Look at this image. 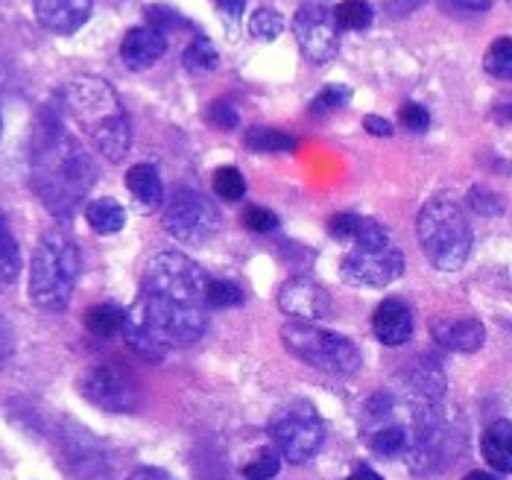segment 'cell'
Here are the masks:
<instances>
[{
	"label": "cell",
	"mask_w": 512,
	"mask_h": 480,
	"mask_svg": "<svg viewBox=\"0 0 512 480\" xmlns=\"http://www.w3.org/2000/svg\"><path fill=\"white\" fill-rule=\"evenodd\" d=\"M208 276L182 252H161L141 279V293L123 317V337L144 360L167 358L170 349L197 343L208 322Z\"/></svg>",
	"instance_id": "1"
},
{
	"label": "cell",
	"mask_w": 512,
	"mask_h": 480,
	"mask_svg": "<svg viewBox=\"0 0 512 480\" xmlns=\"http://www.w3.org/2000/svg\"><path fill=\"white\" fill-rule=\"evenodd\" d=\"M30 176L39 200L59 217L74 214L97 182L94 159L53 112L41 115L36 126Z\"/></svg>",
	"instance_id": "2"
},
{
	"label": "cell",
	"mask_w": 512,
	"mask_h": 480,
	"mask_svg": "<svg viewBox=\"0 0 512 480\" xmlns=\"http://www.w3.org/2000/svg\"><path fill=\"white\" fill-rule=\"evenodd\" d=\"M65 112L94 141V147L109 161H120L129 153L132 126L120 106L115 88L100 77H77L62 91Z\"/></svg>",
	"instance_id": "3"
},
{
	"label": "cell",
	"mask_w": 512,
	"mask_h": 480,
	"mask_svg": "<svg viewBox=\"0 0 512 480\" xmlns=\"http://www.w3.org/2000/svg\"><path fill=\"white\" fill-rule=\"evenodd\" d=\"M82 258L65 232H47L30 264V296L41 311H65L77 287Z\"/></svg>",
	"instance_id": "4"
},
{
	"label": "cell",
	"mask_w": 512,
	"mask_h": 480,
	"mask_svg": "<svg viewBox=\"0 0 512 480\" xmlns=\"http://www.w3.org/2000/svg\"><path fill=\"white\" fill-rule=\"evenodd\" d=\"M416 238L428 261L442 273H457L472 255L474 235L457 202L431 200L416 217Z\"/></svg>",
	"instance_id": "5"
},
{
	"label": "cell",
	"mask_w": 512,
	"mask_h": 480,
	"mask_svg": "<svg viewBox=\"0 0 512 480\" xmlns=\"http://www.w3.org/2000/svg\"><path fill=\"white\" fill-rule=\"evenodd\" d=\"M340 273L357 287H387L404 273V252L375 220H363L360 232L343 255Z\"/></svg>",
	"instance_id": "6"
},
{
	"label": "cell",
	"mask_w": 512,
	"mask_h": 480,
	"mask_svg": "<svg viewBox=\"0 0 512 480\" xmlns=\"http://www.w3.org/2000/svg\"><path fill=\"white\" fill-rule=\"evenodd\" d=\"M281 343L293 358L331 375H352L360 369V349L349 337L319 328L314 322L290 320L281 325Z\"/></svg>",
	"instance_id": "7"
},
{
	"label": "cell",
	"mask_w": 512,
	"mask_h": 480,
	"mask_svg": "<svg viewBox=\"0 0 512 480\" xmlns=\"http://www.w3.org/2000/svg\"><path fill=\"white\" fill-rule=\"evenodd\" d=\"M270 440L276 445L278 457L287 463H308L314 460L316 451L325 440V425L322 416L316 413L311 401L293 399L281 404L273 419H270Z\"/></svg>",
	"instance_id": "8"
},
{
	"label": "cell",
	"mask_w": 512,
	"mask_h": 480,
	"mask_svg": "<svg viewBox=\"0 0 512 480\" xmlns=\"http://www.w3.org/2000/svg\"><path fill=\"white\" fill-rule=\"evenodd\" d=\"M164 229L182 243H205L208 238L217 235L220 229V214L214 208V202L205 194H199L194 188H176L167 197L164 208Z\"/></svg>",
	"instance_id": "9"
},
{
	"label": "cell",
	"mask_w": 512,
	"mask_h": 480,
	"mask_svg": "<svg viewBox=\"0 0 512 480\" xmlns=\"http://www.w3.org/2000/svg\"><path fill=\"white\" fill-rule=\"evenodd\" d=\"M293 33L302 53L314 62L325 65L337 56L340 47V27L334 21V9L325 0H305L293 18Z\"/></svg>",
	"instance_id": "10"
},
{
	"label": "cell",
	"mask_w": 512,
	"mask_h": 480,
	"mask_svg": "<svg viewBox=\"0 0 512 480\" xmlns=\"http://www.w3.org/2000/svg\"><path fill=\"white\" fill-rule=\"evenodd\" d=\"M82 396L109 413H132L141 401L138 384L115 363H103V366H94L91 372H85Z\"/></svg>",
	"instance_id": "11"
},
{
	"label": "cell",
	"mask_w": 512,
	"mask_h": 480,
	"mask_svg": "<svg viewBox=\"0 0 512 480\" xmlns=\"http://www.w3.org/2000/svg\"><path fill=\"white\" fill-rule=\"evenodd\" d=\"M278 308L290 317V320L299 322H314L322 320L331 308L328 302V293L316 284L314 279H290L281 284L278 290Z\"/></svg>",
	"instance_id": "12"
},
{
	"label": "cell",
	"mask_w": 512,
	"mask_h": 480,
	"mask_svg": "<svg viewBox=\"0 0 512 480\" xmlns=\"http://www.w3.org/2000/svg\"><path fill=\"white\" fill-rule=\"evenodd\" d=\"M94 0H33L36 18L44 30L56 36H71L88 21Z\"/></svg>",
	"instance_id": "13"
},
{
	"label": "cell",
	"mask_w": 512,
	"mask_h": 480,
	"mask_svg": "<svg viewBox=\"0 0 512 480\" xmlns=\"http://www.w3.org/2000/svg\"><path fill=\"white\" fill-rule=\"evenodd\" d=\"M164 53H167V36L153 30V27H135V30H129L123 36V44H120V59L132 71H144V68L156 65Z\"/></svg>",
	"instance_id": "14"
},
{
	"label": "cell",
	"mask_w": 512,
	"mask_h": 480,
	"mask_svg": "<svg viewBox=\"0 0 512 480\" xmlns=\"http://www.w3.org/2000/svg\"><path fill=\"white\" fill-rule=\"evenodd\" d=\"M434 340L448 352L472 355L486 343V328H483V322L472 320V317L439 320L434 322Z\"/></svg>",
	"instance_id": "15"
},
{
	"label": "cell",
	"mask_w": 512,
	"mask_h": 480,
	"mask_svg": "<svg viewBox=\"0 0 512 480\" xmlns=\"http://www.w3.org/2000/svg\"><path fill=\"white\" fill-rule=\"evenodd\" d=\"M372 331L384 346H404L413 337V314L401 299H384L372 317Z\"/></svg>",
	"instance_id": "16"
},
{
	"label": "cell",
	"mask_w": 512,
	"mask_h": 480,
	"mask_svg": "<svg viewBox=\"0 0 512 480\" xmlns=\"http://www.w3.org/2000/svg\"><path fill=\"white\" fill-rule=\"evenodd\" d=\"M480 451L483 460L501 472V475H512V422L510 419H498L492 422L483 437H480Z\"/></svg>",
	"instance_id": "17"
},
{
	"label": "cell",
	"mask_w": 512,
	"mask_h": 480,
	"mask_svg": "<svg viewBox=\"0 0 512 480\" xmlns=\"http://www.w3.org/2000/svg\"><path fill=\"white\" fill-rule=\"evenodd\" d=\"M126 188H129V194L138 200V208L147 211V214L156 211L158 202L164 200L161 179H158V173L150 164H135V167H129V173H126Z\"/></svg>",
	"instance_id": "18"
},
{
	"label": "cell",
	"mask_w": 512,
	"mask_h": 480,
	"mask_svg": "<svg viewBox=\"0 0 512 480\" xmlns=\"http://www.w3.org/2000/svg\"><path fill=\"white\" fill-rule=\"evenodd\" d=\"M85 217H88L91 229H94V232H100V235H115V232L123 229V223H126V211H123V205L115 200H109V197L91 202V205L85 208Z\"/></svg>",
	"instance_id": "19"
},
{
	"label": "cell",
	"mask_w": 512,
	"mask_h": 480,
	"mask_svg": "<svg viewBox=\"0 0 512 480\" xmlns=\"http://www.w3.org/2000/svg\"><path fill=\"white\" fill-rule=\"evenodd\" d=\"M243 141L255 153H293L296 150V138L293 135L270 129V126H252Z\"/></svg>",
	"instance_id": "20"
},
{
	"label": "cell",
	"mask_w": 512,
	"mask_h": 480,
	"mask_svg": "<svg viewBox=\"0 0 512 480\" xmlns=\"http://www.w3.org/2000/svg\"><path fill=\"white\" fill-rule=\"evenodd\" d=\"M123 317H126V311H120L118 305L103 302V305L88 308L82 320H85V328L94 337H115V334H120V328H123Z\"/></svg>",
	"instance_id": "21"
},
{
	"label": "cell",
	"mask_w": 512,
	"mask_h": 480,
	"mask_svg": "<svg viewBox=\"0 0 512 480\" xmlns=\"http://www.w3.org/2000/svg\"><path fill=\"white\" fill-rule=\"evenodd\" d=\"M182 62H185V68H188L191 74H211V71L217 68L220 56H217V47H214L211 41L205 39V36H197V39L188 44Z\"/></svg>",
	"instance_id": "22"
},
{
	"label": "cell",
	"mask_w": 512,
	"mask_h": 480,
	"mask_svg": "<svg viewBox=\"0 0 512 480\" xmlns=\"http://www.w3.org/2000/svg\"><path fill=\"white\" fill-rule=\"evenodd\" d=\"M334 21L340 30H366L372 24V6L366 0H340L334 6Z\"/></svg>",
	"instance_id": "23"
},
{
	"label": "cell",
	"mask_w": 512,
	"mask_h": 480,
	"mask_svg": "<svg viewBox=\"0 0 512 480\" xmlns=\"http://www.w3.org/2000/svg\"><path fill=\"white\" fill-rule=\"evenodd\" d=\"M21 276V252L15 238L0 229V290H9Z\"/></svg>",
	"instance_id": "24"
},
{
	"label": "cell",
	"mask_w": 512,
	"mask_h": 480,
	"mask_svg": "<svg viewBox=\"0 0 512 480\" xmlns=\"http://www.w3.org/2000/svg\"><path fill=\"white\" fill-rule=\"evenodd\" d=\"M483 68L495 80H512V39L504 36V39L492 41L483 56Z\"/></svg>",
	"instance_id": "25"
},
{
	"label": "cell",
	"mask_w": 512,
	"mask_h": 480,
	"mask_svg": "<svg viewBox=\"0 0 512 480\" xmlns=\"http://www.w3.org/2000/svg\"><path fill=\"white\" fill-rule=\"evenodd\" d=\"M214 194L220 200L237 202L246 194V179L237 167H217L214 170Z\"/></svg>",
	"instance_id": "26"
},
{
	"label": "cell",
	"mask_w": 512,
	"mask_h": 480,
	"mask_svg": "<svg viewBox=\"0 0 512 480\" xmlns=\"http://www.w3.org/2000/svg\"><path fill=\"white\" fill-rule=\"evenodd\" d=\"M205 302H208V308H235V305L243 302V293H240V287L232 284V281L208 279Z\"/></svg>",
	"instance_id": "27"
},
{
	"label": "cell",
	"mask_w": 512,
	"mask_h": 480,
	"mask_svg": "<svg viewBox=\"0 0 512 480\" xmlns=\"http://www.w3.org/2000/svg\"><path fill=\"white\" fill-rule=\"evenodd\" d=\"M249 33L261 41H273L284 33V18L278 15L276 9H258L249 18Z\"/></svg>",
	"instance_id": "28"
},
{
	"label": "cell",
	"mask_w": 512,
	"mask_h": 480,
	"mask_svg": "<svg viewBox=\"0 0 512 480\" xmlns=\"http://www.w3.org/2000/svg\"><path fill=\"white\" fill-rule=\"evenodd\" d=\"M278 469H281V457L273 451H264L261 457H255L246 469H243V478L246 480H270L276 478Z\"/></svg>",
	"instance_id": "29"
},
{
	"label": "cell",
	"mask_w": 512,
	"mask_h": 480,
	"mask_svg": "<svg viewBox=\"0 0 512 480\" xmlns=\"http://www.w3.org/2000/svg\"><path fill=\"white\" fill-rule=\"evenodd\" d=\"M346 100H349V88H343V85H328V88H322V91L316 94L311 109H314L316 115H328V112L340 109Z\"/></svg>",
	"instance_id": "30"
},
{
	"label": "cell",
	"mask_w": 512,
	"mask_h": 480,
	"mask_svg": "<svg viewBox=\"0 0 512 480\" xmlns=\"http://www.w3.org/2000/svg\"><path fill=\"white\" fill-rule=\"evenodd\" d=\"M363 220L366 217H360V214H337V217L328 220V232L337 240H343V243H352L357 232H360V226H363Z\"/></svg>",
	"instance_id": "31"
},
{
	"label": "cell",
	"mask_w": 512,
	"mask_h": 480,
	"mask_svg": "<svg viewBox=\"0 0 512 480\" xmlns=\"http://www.w3.org/2000/svg\"><path fill=\"white\" fill-rule=\"evenodd\" d=\"M243 223L252 229V232H258V235H267V232H273L278 226V217L270 211V208H261V205H249L246 211H243Z\"/></svg>",
	"instance_id": "32"
},
{
	"label": "cell",
	"mask_w": 512,
	"mask_h": 480,
	"mask_svg": "<svg viewBox=\"0 0 512 480\" xmlns=\"http://www.w3.org/2000/svg\"><path fill=\"white\" fill-rule=\"evenodd\" d=\"M398 120H401V126H404V129H410V132H425V129H428V123H431V115H428V109H425V106H419V103H407V106H401V109H398Z\"/></svg>",
	"instance_id": "33"
},
{
	"label": "cell",
	"mask_w": 512,
	"mask_h": 480,
	"mask_svg": "<svg viewBox=\"0 0 512 480\" xmlns=\"http://www.w3.org/2000/svg\"><path fill=\"white\" fill-rule=\"evenodd\" d=\"M208 120H211L214 126H220V129H235L240 115H237V109L229 100H217V103H211V109H208Z\"/></svg>",
	"instance_id": "34"
},
{
	"label": "cell",
	"mask_w": 512,
	"mask_h": 480,
	"mask_svg": "<svg viewBox=\"0 0 512 480\" xmlns=\"http://www.w3.org/2000/svg\"><path fill=\"white\" fill-rule=\"evenodd\" d=\"M469 202H472L474 211H480V214H486V217H492V214H501L504 211V205L498 200V194H492V191H486V188H474L469 191Z\"/></svg>",
	"instance_id": "35"
},
{
	"label": "cell",
	"mask_w": 512,
	"mask_h": 480,
	"mask_svg": "<svg viewBox=\"0 0 512 480\" xmlns=\"http://www.w3.org/2000/svg\"><path fill=\"white\" fill-rule=\"evenodd\" d=\"M147 21H150V27L158 30V33H164V30L182 24V18H179L173 9H167V6H150V9H147Z\"/></svg>",
	"instance_id": "36"
},
{
	"label": "cell",
	"mask_w": 512,
	"mask_h": 480,
	"mask_svg": "<svg viewBox=\"0 0 512 480\" xmlns=\"http://www.w3.org/2000/svg\"><path fill=\"white\" fill-rule=\"evenodd\" d=\"M214 6H217V12L223 15V21H226L229 27H235L237 21H240V15H243L246 0H214Z\"/></svg>",
	"instance_id": "37"
},
{
	"label": "cell",
	"mask_w": 512,
	"mask_h": 480,
	"mask_svg": "<svg viewBox=\"0 0 512 480\" xmlns=\"http://www.w3.org/2000/svg\"><path fill=\"white\" fill-rule=\"evenodd\" d=\"M363 129H366L369 135H378V138H390V135H393V123L378 118V115H366V118H363Z\"/></svg>",
	"instance_id": "38"
},
{
	"label": "cell",
	"mask_w": 512,
	"mask_h": 480,
	"mask_svg": "<svg viewBox=\"0 0 512 480\" xmlns=\"http://www.w3.org/2000/svg\"><path fill=\"white\" fill-rule=\"evenodd\" d=\"M445 6H451L457 12H486L495 6V0H445Z\"/></svg>",
	"instance_id": "39"
},
{
	"label": "cell",
	"mask_w": 512,
	"mask_h": 480,
	"mask_svg": "<svg viewBox=\"0 0 512 480\" xmlns=\"http://www.w3.org/2000/svg\"><path fill=\"white\" fill-rule=\"evenodd\" d=\"M129 480H173L167 472H161V469H153V466H144V469H135Z\"/></svg>",
	"instance_id": "40"
},
{
	"label": "cell",
	"mask_w": 512,
	"mask_h": 480,
	"mask_svg": "<svg viewBox=\"0 0 512 480\" xmlns=\"http://www.w3.org/2000/svg\"><path fill=\"white\" fill-rule=\"evenodd\" d=\"M346 480H384V478H381L378 472H372L369 466H357L355 472H352Z\"/></svg>",
	"instance_id": "41"
},
{
	"label": "cell",
	"mask_w": 512,
	"mask_h": 480,
	"mask_svg": "<svg viewBox=\"0 0 512 480\" xmlns=\"http://www.w3.org/2000/svg\"><path fill=\"white\" fill-rule=\"evenodd\" d=\"M463 480H495V475H489V472H472V475H466Z\"/></svg>",
	"instance_id": "42"
},
{
	"label": "cell",
	"mask_w": 512,
	"mask_h": 480,
	"mask_svg": "<svg viewBox=\"0 0 512 480\" xmlns=\"http://www.w3.org/2000/svg\"><path fill=\"white\" fill-rule=\"evenodd\" d=\"M0 129H3V120H0Z\"/></svg>",
	"instance_id": "43"
}]
</instances>
